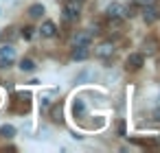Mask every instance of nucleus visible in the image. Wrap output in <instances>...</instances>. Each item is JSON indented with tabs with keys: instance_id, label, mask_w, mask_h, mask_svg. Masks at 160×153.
Instances as JSON below:
<instances>
[{
	"instance_id": "obj_4",
	"label": "nucleus",
	"mask_w": 160,
	"mask_h": 153,
	"mask_svg": "<svg viewBox=\"0 0 160 153\" xmlns=\"http://www.w3.org/2000/svg\"><path fill=\"white\" fill-rule=\"evenodd\" d=\"M88 55H90L88 44H75V48H72V53H70V57H72L75 61H83V59H88Z\"/></svg>"
},
{
	"instance_id": "obj_5",
	"label": "nucleus",
	"mask_w": 160,
	"mask_h": 153,
	"mask_svg": "<svg viewBox=\"0 0 160 153\" xmlns=\"http://www.w3.org/2000/svg\"><path fill=\"white\" fill-rule=\"evenodd\" d=\"M142 18H145V22H147V24L156 22V20L160 18V11H158V7H153V5H145V9H142Z\"/></svg>"
},
{
	"instance_id": "obj_18",
	"label": "nucleus",
	"mask_w": 160,
	"mask_h": 153,
	"mask_svg": "<svg viewBox=\"0 0 160 153\" xmlns=\"http://www.w3.org/2000/svg\"><path fill=\"white\" fill-rule=\"evenodd\" d=\"M158 107H160V96H158Z\"/></svg>"
},
{
	"instance_id": "obj_9",
	"label": "nucleus",
	"mask_w": 160,
	"mask_h": 153,
	"mask_svg": "<svg viewBox=\"0 0 160 153\" xmlns=\"http://www.w3.org/2000/svg\"><path fill=\"white\" fill-rule=\"evenodd\" d=\"M0 59H2V61H7V64H11L13 59H16V48L13 46H2V48H0Z\"/></svg>"
},
{
	"instance_id": "obj_16",
	"label": "nucleus",
	"mask_w": 160,
	"mask_h": 153,
	"mask_svg": "<svg viewBox=\"0 0 160 153\" xmlns=\"http://www.w3.org/2000/svg\"><path fill=\"white\" fill-rule=\"evenodd\" d=\"M153 0H134V5H138V7H145V5H151Z\"/></svg>"
},
{
	"instance_id": "obj_17",
	"label": "nucleus",
	"mask_w": 160,
	"mask_h": 153,
	"mask_svg": "<svg viewBox=\"0 0 160 153\" xmlns=\"http://www.w3.org/2000/svg\"><path fill=\"white\" fill-rule=\"evenodd\" d=\"M153 116H156V120H158V122H160V107H158V109H156V114H153Z\"/></svg>"
},
{
	"instance_id": "obj_7",
	"label": "nucleus",
	"mask_w": 160,
	"mask_h": 153,
	"mask_svg": "<svg viewBox=\"0 0 160 153\" xmlns=\"http://www.w3.org/2000/svg\"><path fill=\"white\" fill-rule=\"evenodd\" d=\"M86 114H88L86 101H83V98H72V116H75V118H83Z\"/></svg>"
},
{
	"instance_id": "obj_15",
	"label": "nucleus",
	"mask_w": 160,
	"mask_h": 153,
	"mask_svg": "<svg viewBox=\"0 0 160 153\" xmlns=\"http://www.w3.org/2000/svg\"><path fill=\"white\" fill-rule=\"evenodd\" d=\"M53 116H55L53 120H57V122H62V107H57V105H55V109H53Z\"/></svg>"
},
{
	"instance_id": "obj_12",
	"label": "nucleus",
	"mask_w": 160,
	"mask_h": 153,
	"mask_svg": "<svg viewBox=\"0 0 160 153\" xmlns=\"http://www.w3.org/2000/svg\"><path fill=\"white\" fill-rule=\"evenodd\" d=\"M20 70L22 72H33L35 70V61L33 59H22L20 61Z\"/></svg>"
},
{
	"instance_id": "obj_8",
	"label": "nucleus",
	"mask_w": 160,
	"mask_h": 153,
	"mask_svg": "<svg viewBox=\"0 0 160 153\" xmlns=\"http://www.w3.org/2000/svg\"><path fill=\"white\" fill-rule=\"evenodd\" d=\"M40 35H42V37H55V35H57V26H55V22L46 20V22L42 24V29H40Z\"/></svg>"
},
{
	"instance_id": "obj_14",
	"label": "nucleus",
	"mask_w": 160,
	"mask_h": 153,
	"mask_svg": "<svg viewBox=\"0 0 160 153\" xmlns=\"http://www.w3.org/2000/svg\"><path fill=\"white\" fill-rule=\"evenodd\" d=\"M33 31H35V29L24 26V29H22V37H24V40H31V37H33Z\"/></svg>"
},
{
	"instance_id": "obj_3",
	"label": "nucleus",
	"mask_w": 160,
	"mask_h": 153,
	"mask_svg": "<svg viewBox=\"0 0 160 153\" xmlns=\"http://www.w3.org/2000/svg\"><path fill=\"white\" fill-rule=\"evenodd\" d=\"M125 64H127V68H129V70H140V68H142V64H145V55H142V53H132V55L127 57V61H125Z\"/></svg>"
},
{
	"instance_id": "obj_13",
	"label": "nucleus",
	"mask_w": 160,
	"mask_h": 153,
	"mask_svg": "<svg viewBox=\"0 0 160 153\" xmlns=\"http://www.w3.org/2000/svg\"><path fill=\"white\" fill-rule=\"evenodd\" d=\"M72 42L75 44H88L90 42V33H75L72 35Z\"/></svg>"
},
{
	"instance_id": "obj_6",
	"label": "nucleus",
	"mask_w": 160,
	"mask_h": 153,
	"mask_svg": "<svg viewBox=\"0 0 160 153\" xmlns=\"http://www.w3.org/2000/svg\"><path fill=\"white\" fill-rule=\"evenodd\" d=\"M94 55L101 57V59H108V57L114 55V46H112L110 42H103V44H99V46L94 48Z\"/></svg>"
},
{
	"instance_id": "obj_10",
	"label": "nucleus",
	"mask_w": 160,
	"mask_h": 153,
	"mask_svg": "<svg viewBox=\"0 0 160 153\" xmlns=\"http://www.w3.org/2000/svg\"><path fill=\"white\" fill-rule=\"evenodd\" d=\"M42 13H44V7H42L40 2H35V5H31V7H29V16H31L33 20L42 18Z\"/></svg>"
},
{
	"instance_id": "obj_11",
	"label": "nucleus",
	"mask_w": 160,
	"mask_h": 153,
	"mask_svg": "<svg viewBox=\"0 0 160 153\" xmlns=\"http://www.w3.org/2000/svg\"><path fill=\"white\" fill-rule=\"evenodd\" d=\"M0 136H2V138H13L16 136V127L13 125H2V127H0Z\"/></svg>"
},
{
	"instance_id": "obj_2",
	"label": "nucleus",
	"mask_w": 160,
	"mask_h": 153,
	"mask_svg": "<svg viewBox=\"0 0 160 153\" xmlns=\"http://www.w3.org/2000/svg\"><path fill=\"white\" fill-rule=\"evenodd\" d=\"M79 2L77 0H70V2H66V7H64V20L66 22H75L77 18H79Z\"/></svg>"
},
{
	"instance_id": "obj_1",
	"label": "nucleus",
	"mask_w": 160,
	"mask_h": 153,
	"mask_svg": "<svg viewBox=\"0 0 160 153\" xmlns=\"http://www.w3.org/2000/svg\"><path fill=\"white\" fill-rule=\"evenodd\" d=\"M105 13H108V18L110 20H123V18H127V16H132L123 5H118V2H114V5H110L108 9H105Z\"/></svg>"
}]
</instances>
